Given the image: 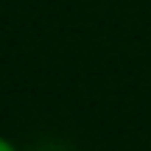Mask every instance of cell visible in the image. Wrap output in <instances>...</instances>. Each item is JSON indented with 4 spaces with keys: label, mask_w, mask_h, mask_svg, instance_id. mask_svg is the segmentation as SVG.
Here are the masks:
<instances>
[{
    "label": "cell",
    "mask_w": 151,
    "mask_h": 151,
    "mask_svg": "<svg viewBox=\"0 0 151 151\" xmlns=\"http://www.w3.org/2000/svg\"><path fill=\"white\" fill-rule=\"evenodd\" d=\"M0 151H14V148H11V146H9V143H6V140H3V137H0Z\"/></svg>",
    "instance_id": "obj_1"
},
{
    "label": "cell",
    "mask_w": 151,
    "mask_h": 151,
    "mask_svg": "<svg viewBox=\"0 0 151 151\" xmlns=\"http://www.w3.org/2000/svg\"><path fill=\"white\" fill-rule=\"evenodd\" d=\"M39 151H62V148H56V146H48V148H39Z\"/></svg>",
    "instance_id": "obj_2"
}]
</instances>
